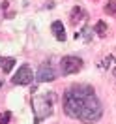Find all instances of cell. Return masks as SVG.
<instances>
[{
	"mask_svg": "<svg viewBox=\"0 0 116 124\" xmlns=\"http://www.w3.org/2000/svg\"><path fill=\"white\" fill-rule=\"evenodd\" d=\"M32 81H34V71H32V68L28 64H23L19 68V71L13 75V79H11V83L17 86H26V85H30Z\"/></svg>",
	"mask_w": 116,
	"mask_h": 124,
	"instance_id": "obj_4",
	"label": "cell"
},
{
	"mask_svg": "<svg viewBox=\"0 0 116 124\" xmlns=\"http://www.w3.org/2000/svg\"><path fill=\"white\" fill-rule=\"evenodd\" d=\"M53 101L54 94L47 92L43 96H34L32 98V109H34V124H39L53 115Z\"/></svg>",
	"mask_w": 116,
	"mask_h": 124,
	"instance_id": "obj_2",
	"label": "cell"
},
{
	"mask_svg": "<svg viewBox=\"0 0 116 124\" xmlns=\"http://www.w3.org/2000/svg\"><path fill=\"white\" fill-rule=\"evenodd\" d=\"M105 32H107V23L105 21H97L96 23V34L97 36H105Z\"/></svg>",
	"mask_w": 116,
	"mask_h": 124,
	"instance_id": "obj_9",
	"label": "cell"
},
{
	"mask_svg": "<svg viewBox=\"0 0 116 124\" xmlns=\"http://www.w3.org/2000/svg\"><path fill=\"white\" fill-rule=\"evenodd\" d=\"M51 30H53V34L56 36L58 41H64V39H66V26L62 24V21H54V23L51 24Z\"/></svg>",
	"mask_w": 116,
	"mask_h": 124,
	"instance_id": "obj_7",
	"label": "cell"
},
{
	"mask_svg": "<svg viewBox=\"0 0 116 124\" xmlns=\"http://www.w3.org/2000/svg\"><path fill=\"white\" fill-rule=\"evenodd\" d=\"M0 88H2V81H0Z\"/></svg>",
	"mask_w": 116,
	"mask_h": 124,
	"instance_id": "obj_14",
	"label": "cell"
},
{
	"mask_svg": "<svg viewBox=\"0 0 116 124\" xmlns=\"http://www.w3.org/2000/svg\"><path fill=\"white\" fill-rule=\"evenodd\" d=\"M114 75H116V70H114Z\"/></svg>",
	"mask_w": 116,
	"mask_h": 124,
	"instance_id": "obj_15",
	"label": "cell"
},
{
	"mask_svg": "<svg viewBox=\"0 0 116 124\" xmlns=\"http://www.w3.org/2000/svg\"><path fill=\"white\" fill-rule=\"evenodd\" d=\"M105 13L116 15V2H107V4H105Z\"/></svg>",
	"mask_w": 116,
	"mask_h": 124,
	"instance_id": "obj_10",
	"label": "cell"
},
{
	"mask_svg": "<svg viewBox=\"0 0 116 124\" xmlns=\"http://www.w3.org/2000/svg\"><path fill=\"white\" fill-rule=\"evenodd\" d=\"M36 79L41 81V83H51V81H54V79H56V71H54L53 64H51V62H43L38 68Z\"/></svg>",
	"mask_w": 116,
	"mask_h": 124,
	"instance_id": "obj_5",
	"label": "cell"
},
{
	"mask_svg": "<svg viewBox=\"0 0 116 124\" xmlns=\"http://www.w3.org/2000/svg\"><path fill=\"white\" fill-rule=\"evenodd\" d=\"M112 62H114V56H110V54H109V56H105V58L99 62V68H103V70H105V68H109Z\"/></svg>",
	"mask_w": 116,
	"mask_h": 124,
	"instance_id": "obj_11",
	"label": "cell"
},
{
	"mask_svg": "<svg viewBox=\"0 0 116 124\" xmlns=\"http://www.w3.org/2000/svg\"><path fill=\"white\" fill-rule=\"evenodd\" d=\"M82 68V58L79 56H73V54H68L60 60V70H62L64 75H71V73H77L79 70Z\"/></svg>",
	"mask_w": 116,
	"mask_h": 124,
	"instance_id": "obj_3",
	"label": "cell"
},
{
	"mask_svg": "<svg viewBox=\"0 0 116 124\" xmlns=\"http://www.w3.org/2000/svg\"><path fill=\"white\" fill-rule=\"evenodd\" d=\"M64 113L75 120H81L84 124L97 122L103 115V105H101L97 94L92 86L88 85H73L64 92L62 100Z\"/></svg>",
	"mask_w": 116,
	"mask_h": 124,
	"instance_id": "obj_1",
	"label": "cell"
},
{
	"mask_svg": "<svg viewBox=\"0 0 116 124\" xmlns=\"http://www.w3.org/2000/svg\"><path fill=\"white\" fill-rule=\"evenodd\" d=\"M2 62H4V58H0V64H2Z\"/></svg>",
	"mask_w": 116,
	"mask_h": 124,
	"instance_id": "obj_13",
	"label": "cell"
},
{
	"mask_svg": "<svg viewBox=\"0 0 116 124\" xmlns=\"http://www.w3.org/2000/svg\"><path fill=\"white\" fill-rule=\"evenodd\" d=\"M13 66H15V58H4V62H2V71H4V73H9Z\"/></svg>",
	"mask_w": 116,
	"mask_h": 124,
	"instance_id": "obj_8",
	"label": "cell"
},
{
	"mask_svg": "<svg viewBox=\"0 0 116 124\" xmlns=\"http://www.w3.org/2000/svg\"><path fill=\"white\" fill-rule=\"evenodd\" d=\"M9 120H11V113H9V111L0 113V124H8Z\"/></svg>",
	"mask_w": 116,
	"mask_h": 124,
	"instance_id": "obj_12",
	"label": "cell"
},
{
	"mask_svg": "<svg viewBox=\"0 0 116 124\" xmlns=\"http://www.w3.org/2000/svg\"><path fill=\"white\" fill-rule=\"evenodd\" d=\"M86 11L82 8H79V6H75V8L71 9V15H69V21H71V24H75L77 26L79 23H82V21H86Z\"/></svg>",
	"mask_w": 116,
	"mask_h": 124,
	"instance_id": "obj_6",
	"label": "cell"
}]
</instances>
